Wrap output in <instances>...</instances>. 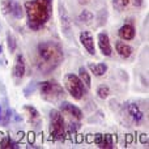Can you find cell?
I'll list each match as a JSON object with an SVG mask.
<instances>
[{
	"label": "cell",
	"mask_w": 149,
	"mask_h": 149,
	"mask_svg": "<svg viewBox=\"0 0 149 149\" xmlns=\"http://www.w3.org/2000/svg\"><path fill=\"white\" fill-rule=\"evenodd\" d=\"M63 49L55 41H45L37 46V67L43 73L58 68L63 62Z\"/></svg>",
	"instance_id": "cell-1"
},
{
	"label": "cell",
	"mask_w": 149,
	"mask_h": 149,
	"mask_svg": "<svg viewBox=\"0 0 149 149\" xmlns=\"http://www.w3.org/2000/svg\"><path fill=\"white\" fill-rule=\"evenodd\" d=\"M24 7L28 26L34 31L46 25L52 15V0H28Z\"/></svg>",
	"instance_id": "cell-2"
},
{
	"label": "cell",
	"mask_w": 149,
	"mask_h": 149,
	"mask_svg": "<svg viewBox=\"0 0 149 149\" xmlns=\"http://www.w3.org/2000/svg\"><path fill=\"white\" fill-rule=\"evenodd\" d=\"M39 93H41L42 98L46 101H56L63 95L64 90H63L62 85L55 80H47V81H42L38 85Z\"/></svg>",
	"instance_id": "cell-3"
},
{
	"label": "cell",
	"mask_w": 149,
	"mask_h": 149,
	"mask_svg": "<svg viewBox=\"0 0 149 149\" xmlns=\"http://www.w3.org/2000/svg\"><path fill=\"white\" fill-rule=\"evenodd\" d=\"M64 85L65 89L68 90L74 100H81L86 93V86L84 85V82L80 80V77L74 73H67L64 76Z\"/></svg>",
	"instance_id": "cell-4"
},
{
	"label": "cell",
	"mask_w": 149,
	"mask_h": 149,
	"mask_svg": "<svg viewBox=\"0 0 149 149\" xmlns=\"http://www.w3.org/2000/svg\"><path fill=\"white\" fill-rule=\"evenodd\" d=\"M64 119L58 110H52L50 113V137L55 141H60L64 139Z\"/></svg>",
	"instance_id": "cell-5"
},
{
	"label": "cell",
	"mask_w": 149,
	"mask_h": 149,
	"mask_svg": "<svg viewBox=\"0 0 149 149\" xmlns=\"http://www.w3.org/2000/svg\"><path fill=\"white\" fill-rule=\"evenodd\" d=\"M59 109H60V111H63V113H65V114H68V115H71V116H73L74 119H77V120H81L82 119V111L80 110L77 106H74L72 105V103H70V102H62L59 105Z\"/></svg>",
	"instance_id": "cell-6"
},
{
	"label": "cell",
	"mask_w": 149,
	"mask_h": 149,
	"mask_svg": "<svg viewBox=\"0 0 149 149\" xmlns=\"http://www.w3.org/2000/svg\"><path fill=\"white\" fill-rule=\"evenodd\" d=\"M95 144L100 148H114L115 147V139L110 134H97L94 137Z\"/></svg>",
	"instance_id": "cell-7"
},
{
	"label": "cell",
	"mask_w": 149,
	"mask_h": 149,
	"mask_svg": "<svg viewBox=\"0 0 149 149\" xmlns=\"http://www.w3.org/2000/svg\"><path fill=\"white\" fill-rule=\"evenodd\" d=\"M25 72H26V64H25L24 55L18 54L17 56H16V62H15V65H13L12 73L16 79H22V77L25 76Z\"/></svg>",
	"instance_id": "cell-8"
},
{
	"label": "cell",
	"mask_w": 149,
	"mask_h": 149,
	"mask_svg": "<svg viewBox=\"0 0 149 149\" xmlns=\"http://www.w3.org/2000/svg\"><path fill=\"white\" fill-rule=\"evenodd\" d=\"M126 110H127V113H128V115L131 116V119L136 124H140L143 122V119H144V114H143V111L140 110L139 106H137L136 103L128 102L126 105Z\"/></svg>",
	"instance_id": "cell-9"
},
{
	"label": "cell",
	"mask_w": 149,
	"mask_h": 149,
	"mask_svg": "<svg viewBox=\"0 0 149 149\" xmlns=\"http://www.w3.org/2000/svg\"><path fill=\"white\" fill-rule=\"evenodd\" d=\"M80 42H81V45L85 47V50H86L90 55L95 54L94 39H93V36L90 31H82V33L80 34Z\"/></svg>",
	"instance_id": "cell-10"
},
{
	"label": "cell",
	"mask_w": 149,
	"mask_h": 149,
	"mask_svg": "<svg viewBox=\"0 0 149 149\" xmlns=\"http://www.w3.org/2000/svg\"><path fill=\"white\" fill-rule=\"evenodd\" d=\"M98 46H100V50L102 52V55L105 56H110L113 54V49H111L110 45V38L106 33H100L98 34Z\"/></svg>",
	"instance_id": "cell-11"
},
{
	"label": "cell",
	"mask_w": 149,
	"mask_h": 149,
	"mask_svg": "<svg viewBox=\"0 0 149 149\" xmlns=\"http://www.w3.org/2000/svg\"><path fill=\"white\" fill-rule=\"evenodd\" d=\"M118 34H119V37H120V39L131 41V39H134L135 36H136V30H135V28L131 24H124V25L119 29Z\"/></svg>",
	"instance_id": "cell-12"
},
{
	"label": "cell",
	"mask_w": 149,
	"mask_h": 149,
	"mask_svg": "<svg viewBox=\"0 0 149 149\" xmlns=\"http://www.w3.org/2000/svg\"><path fill=\"white\" fill-rule=\"evenodd\" d=\"M115 50L122 58H124V59H127V58H130L132 55V47L130 46V45L124 43L123 41L116 42L115 43Z\"/></svg>",
	"instance_id": "cell-13"
},
{
	"label": "cell",
	"mask_w": 149,
	"mask_h": 149,
	"mask_svg": "<svg viewBox=\"0 0 149 149\" xmlns=\"http://www.w3.org/2000/svg\"><path fill=\"white\" fill-rule=\"evenodd\" d=\"M88 68H89L90 72L97 77L103 76L107 72V64H105V63H89Z\"/></svg>",
	"instance_id": "cell-14"
},
{
	"label": "cell",
	"mask_w": 149,
	"mask_h": 149,
	"mask_svg": "<svg viewBox=\"0 0 149 149\" xmlns=\"http://www.w3.org/2000/svg\"><path fill=\"white\" fill-rule=\"evenodd\" d=\"M24 110L28 113V116H29V120L34 124V126H38L39 120H41V115H39L38 110L33 106H29V105H25L24 106Z\"/></svg>",
	"instance_id": "cell-15"
},
{
	"label": "cell",
	"mask_w": 149,
	"mask_h": 149,
	"mask_svg": "<svg viewBox=\"0 0 149 149\" xmlns=\"http://www.w3.org/2000/svg\"><path fill=\"white\" fill-rule=\"evenodd\" d=\"M79 77H80V80L84 82V85L86 86V89H89L90 88V74H89V72L86 71L85 67L79 68Z\"/></svg>",
	"instance_id": "cell-16"
},
{
	"label": "cell",
	"mask_w": 149,
	"mask_h": 149,
	"mask_svg": "<svg viewBox=\"0 0 149 149\" xmlns=\"http://www.w3.org/2000/svg\"><path fill=\"white\" fill-rule=\"evenodd\" d=\"M9 15H12L15 18H22V16H24V10H22V7H21L20 3L13 1Z\"/></svg>",
	"instance_id": "cell-17"
},
{
	"label": "cell",
	"mask_w": 149,
	"mask_h": 149,
	"mask_svg": "<svg viewBox=\"0 0 149 149\" xmlns=\"http://www.w3.org/2000/svg\"><path fill=\"white\" fill-rule=\"evenodd\" d=\"M0 148L3 149H13L17 148V144L10 139L9 136H3V139L0 140Z\"/></svg>",
	"instance_id": "cell-18"
},
{
	"label": "cell",
	"mask_w": 149,
	"mask_h": 149,
	"mask_svg": "<svg viewBox=\"0 0 149 149\" xmlns=\"http://www.w3.org/2000/svg\"><path fill=\"white\" fill-rule=\"evenodd\" d=\"M97 95L101 98V100H106V98L110 95V88H109L106 84L98 85V88H97Z\"/></svg>",
	"instance_id": "cell-19"
},
{
	"label": "cell",
	"mask_w": 149,
	"mask_h": 149,
	"mask_svg": "<svg viewBox=\"0 0 149 149\" xmlns=\"http://www.w3.org/2000/svg\"><path fill=\"white\" fill-rule=\"evenodd\" d=\"M7 43H8L9 52H15L16 51V47H17V42H16V38L10 33L7 34Z\"/></svg>",
	"instance_id": "cell-20"
},
{
	"label": "cell",
	"mask_w": 149,
	"mask_h": 149,
	"mask_svg": "<svg viewBox=\"0 0 149 149\" xmlns=\"http://www.w3.org/2000/svg\"><path fill=\"white\" fill-rule=\"evenodd\" d=\"M79 20L84 24H89V22H92V20H93V15L89 10H82L79 16Z\"/></svg>",
	"instance_id": "cell-21"
},
{
	"label": "cell",
	"mask_w": 149,
	"mask_h": 149,
	"mask_svg": "<svg viewBox=\"0 0 149 149\" xmlns=\"http://www.w3.org/2000/svg\"><path fill=\"white\" fill-rule=\"evenodd\" d=\"M130 0H113V7L116 10H123L128 5Z\"/></svg>",
	"instance_id": "cell-22"
},
{
	"label": "cell",
	"mask_w": 149,
	"mask_h": 149,
	"mask_svg": "<svg viewBox=\"0 0 149 149\" xmlns=\"http://www.w3.org/2000/svg\"><path fill=\"white\" fill-rule=\"evenodd\" d=\"M132 1H134V5H135V7H141V5H143V1H144V0H132Z\"/></svg>",
	"instance_id": "cell-23"
},
{
	"label": "cell",
	"mask_w": 149,
	"mask_h": 149,
	"mask_svg": "<svg viewBox=\"0 0 149 149\" xmlns=\"http://www.w3.org/2000/svg\"><path fill=\"white\" fill-rule=\"evenodd\" d=\"M1 118H3V109L0 106V124H1Z\"/></svg>",
	"instance_id": "cell-24"
},
{
	"label": "cell",
	"mask_w": 149,
	"mask_h": 149,
	"mask_svg": "<svg viewBox=\"0 0 149 149\" xmlns=\"http://www.w3.org/2000/svg\"><path fill=\"white\" fill-rule=\"evenodd\" d=\"M3 139V134H1V132H0V140H1Z\"/></svg>",
	"instance_id": "cell-25"
},
{
	"label": "cell",
	"mask_w": 149,
	"mask_h": 149,
	"mask_svg": "<svg viewBox=\"0 0 149 149\" xmlns=\"http://www.w3.org/2000/svg\"><path fill=\"white\" fill-rule=\"evenodd\" d=\"M1 51H3V47H1V46H0V54H1Z\"/></svg>",
	"instance_id": "cell-26"
}]
</instances>
